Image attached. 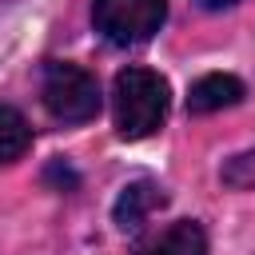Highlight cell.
Returning a JSON list of instances; mask_svg holds the SVG:
<instances>
[{"label": "cell", "instance_id": "cell-8", "mask_svg": "<svg viewBox=\"0 0 255 255\" xmlns=\"http://www.w3.org/2000/svg\"><path fill=\"white\" fill-rule=\"evenodd\" d=\"M219 179H223V187H231V191H255V147L231 155V159L219 167Z\"/></svg>", "mask_w": 255, "mask_h": 255}, {"label": "cell", "instance_id": "cell-9", "mask_svg": "<svg viewBox=\"0 0 255 255\" xmlns=\"http://www.w3.org/2000/svg\"><path fill=\"white\" fill-rule=\"evenodd\" d=\"M203 8H231V4H239V0H199Z\"/></svg>", "mask_w": 255, "mask_h": 255}, {"label": "cell", "instance_id": "cell-1", "mask_svg": "<svg viewBox=\"0 0 255 255\" xmlns=\"http://www.w3.org/2000/svg\"><path fill=\"white\" fill-rule=\"evenodd\" d=\"M167 80L151 68H124L112 84V116L124 139H147L167 116Z\"/></svg>", "mask_w": 255, "mask_h": 255}, {"label": "cell", "instance_id": "cell-7", "mask_svg": "<svg viewBox=\"0 0 255 255\" xmlns=\"http://www.w3.org/2000/svg\"><path fill=\"white\" fill-rule=\"evenodd\" d=\"M28 147H32V128H28V120H24L16 108L0 104V163H16Z\"/></svg>", "mask_w": 255, "mask_h": 255}, {"label": "cell", "instance_id": "cell-2", "mask_svg": "<svg viewBox=\"0 0 255 255\" xmlns=\"http://www.w3.org/2000/svg\"><path fill=\"white\" fill-rule=\"evenodd\" d=\"M40 100H44L48 116L60 120V124H88V120L100 116V84H96V76L84 72L80 64H68V60L44 64Z\"/></svg>", "mask_w": 255, "mask_h": 255}, {"label": "cell", "instance_id": "cell-6", "mask_svg": "<svg viewBox=\"0 0 255 255\" xmlns=\"http://www.w3.org/2000/svg\"><path fill=\"white\" fill-rule=\"evenodd\" d=\"M139 255H207V235L195 219H175L163 231H155Z\"/></svg>", "mask_w": 255, "mask_h": 255}, {"label": "cell", "instance_id": "cell-4", "mask_svg": "<svg viewBox=\"0 0 255 255\" xmlns=\"http://www.w3.org/2000/svg\"><path fill=\"white\" fill-rule=\"evenodd\" d=\"M167 203V195H163V187L159 183H151V179H135V183H128L124 191H120V199H116V227L120 231H135V227H143L159 207Z\"/></svg>", "mask_w": 255, "mask_h": 255}, {"label": "cell", "instance_id": "cell-5", "mask_svg": "<svg viewBox=\"0 0 255 255\" xmlns=\"http://www.w3.org/2000/svg\"><path fill=\"white\" fill-rule=\"evenodd\" d=\"M247 96L243 80L227 76V72H211V76H199L187 92V112L195 116H207V112H223V108H235L239 100Z\"/></svg>", "mask_w": 255, "mask_h": 255}, {"label": "cell", "instance_id": "cell-3", "mask_svg": "<svg viewBox=\"0 0 255 255\" xmlns=\"http://www.w3.org/2000/svg\"><path fill=\"white\" fill-rule=\"evenodd\" d=\"M167 20V0H92V24L108 44H143Z\"/></svg>", "mask_w": 255, "mask_h": 255}]
</instances>
